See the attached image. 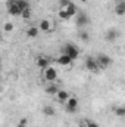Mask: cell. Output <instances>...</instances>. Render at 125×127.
I'll return each mask as SVG.
<instances>
[{
  "label": "cell",
  "instance_id": "obj_1",
  "mask_svg": "<svg viewBox=\"0 0 125 127\" xmlns=\"http://www.w3.org/2000/svg\"><path fill=\"white\" fill-rule=\"evenodd\" d=\"M62 53L63 55H66V56H69L72 61L78 59V56H80V50H78V47H77L75 44H72V43H66V44L63 46Z\"/></svg>",
  "mask_w": 125,
  "mask_h": 127
},
{
  "label": "cell",
  "instance_id": "obj_2",
  "mask_svg": "<svg viewBox=\"0 0 125 127\" xmlns=\"http://www.w3.org/2000/svg\"><path fill=\"white\" fill-rule=\"evenodd\" d=\"M78 106H80V102H78V97L75 96H69L65 102V108H66V112L69 114H74L78 111Z\"/></svg>",
  "mask_w": 125,
  "mask_h": 127
},
{
  "label": "cell",
  "instance_id": "obj_3",
  "mask_svg": "<svg viewBox=\"0 0 125 127\" xmlns=\"http://www.w3.org/2000/svg\"><path fill=\"white\" fill-rule=\"evenodd\" d=\"M96 62L99 65V68H109L110 65H112V58L110 56H107V55H104V53H100L97 58H96Z\"/></svg>",
  "mask_w": 125,
  "mask_h": 127
},
{
  "label": "cell",
  "instance_id": "obj_4",
  "mask_svg": "<svg viewBox=\"0 0 125 127\" xmlns=\"http://www.w3.org/2000/svg\"><path fill=\"white\" fill-rule=\"evenodd\" d=\"M43 75L49 83H55L56 78H58V71L53 66H47L46 69H43Z\"/></svg>",
  "mask_w": 125,
  "mask_h": 127
},
{
  "label": "cell",
  "instance_id": "obj_5",
  "mask_svg": "<svg viewBox=\"0 0 125 127\" xmlns=\"http://www.w3.org/2000/svg\"><path fill=\"white\" fill-rule=\"evenodd\" d=\"M78 16H77V19H75V25L78 27V28H84L85 25H88L90 24V18H88V15L87 13H77Z\"/></svg>",
  "mask_w": 125,
  "mask_h": 127
},
{
  "label": "cell",
  "instance_id": "obj_6",
  "mask_svg": "<svg viewBox=\"0 0 125 127\" xmlns=\"http://www.w3.org/2000/svg\"><path fill=\"white\" fill-rule=\"evenodd\" d=\"M6 7H7V13H9V15H13V16H19V15H21V10H19V7L16 6L15 0H9V1L6 3Z\"/></svg>",
  "mask_w": 125,
  "mask_h": 127
},
{
  "label": "cell",
  "instance_id": "obj_7",
  "mask_svg": "<svg viewBox=\"0 0 125 127\" xmlns=\"http://www.w3.org/2000/svg\"><path fill=\"white\" fill-rule=\"evenodd\" d=\"M119 37V31L116 28H109L107 32H106V41L107 43H115Z\"/></svg>",
  "mask_w": 125,
  "mask_h": 127
},
{
  "label": "cell",
  "instance_id": "obj_8",
  "mask_svg": "<svg viewBox=\"0 0 125 127\" xmlns=\"http://www.w3.org/2000/svg\"><path fill=\"white\" fill-rule=\"evenodd\" d=\"M85 68H87L90 72H97V71L100 69L94 58H87V59H85Z\"/></svg>",
  "mask_w": 125,
  "mask_h": 127
},
{
  "label": "cell",
  "instance_id": "obj_9",
  "mask_svg": "<svg viewBox=\"0 0 125 127\" xmlns=\"http://www.w3.org/2000/svg\"><path fill=\"white\" fill-rule=\"evenodd\" d=\"M35 65H37L40 69H46L47 66H50V61H49V58H46V56H38L37 61H35Z\"/></svg>",
  "mask_w": 125,
  "mask_h": 127
},
{
  "label": "cell",
  "instance_id": "obj_10",
  "mask_svg": "<svg viewBox=\"0 0 125 127\" xmlns=\"http://www.w3.org/2000/svg\"><path fill=\"white\" fill-rule=\"evenodd\" d=\"M63 10L69 15V18L77 16V13H78V7H77V6H75V3H72V1H71L68 6H65V7H63Z\"/></svg>",
  "mask_w": 125,
  "mask_h": 127
},
{
  "label": "cell",
  "instance_id": "obj_11",
  "mask_svg": "<svg viewBox=\"0 0 125 127\" xmlns=\"http://www.w3.org/2000/svg\"><path fill=\"white\" fill-rule=\"evenodd\" d=\"M56 62L59 64V65H62V66H68V65H71V64L74 62L69 56H66V55H63L61 53L59 56H58V59H56Z\"/></svg>",
  "mask_w": 125,
  "mask_h": 127
},
{
  "label": "cell",
  "instance_id": "obj_12",
  "mask_svg": "<svg viewBox=\"0 0 125 127\" xmlns=\"http://www.w3.org/2000/svg\"><path fill=\"white\" fill-rule=\"evenodd\" d=\"M38 30H41V31H44V32L50 31L52 30V22L49 19H41L40 24H38Z\"/></svg>",
  "mask_w": 125,
  "mask_h": 127
},
{
  "label": "cell",
  "instance_id": "obj_13",
  "mask_svg": "<svg viewBox=\"0 0 125 127\" xmlns=\"http://www.w3.org/2000/svg\"><path fill=\"white\" fill-rule=\"evenodd\" d=\"M115 13L119 15V16H122L125 13V1L124 0H119V1L115 4Z\"/></svg>",
  "mask_w": 125,
  "mask_h": 127
},
{
  "label": "cell",
  "instance_id": "obj_14",
  "mask_svg": "<svg viewBox=\"0 0 125 127\" xmlns=\"http://www.w3.org/2000/svg\"><path fill=\"white\" fill-rule=\"evenodd\" d=\"M58 90H59V87H58L56 83H50V84L46 87V93H47V95H53L55 96L56 93H58Z\"/></svg>",
  "mask_w": 125,
  "mask_h": 127
},
{
  "label": "cell",
  "instance_id": "obj_15",
  "mask_svg": "<svg viewBox=\"0 0 125 127\" xmlns=\"http://www.w3.org/2000/svg\"><path fill=\"white\" fill-rule=\"evenodd\" d=\"M69 93L66 92V90H58V93H56V99L59 100V102H66V99L69 97Z\"/></svg>",
  "mask_w": 125,
  "mask_h": 127
},
{
  "label": "cell",
  "instance_id": "obj_16",
  "mask_svg": "<svg viewBox=\"0 0 125 127\" xmlns=\"http://www.w3.org/2000/svg\"><path fill=\"white\" fill-rule=\"evenodd\" d=\"M38 31H40V30H38V28H37V27H28V28H27V35H28V37H30V38H34V37H37V35H38Z\"/></svg>",
  "mask_w": 125,
  "mask_h": 127
},
{
  "label": "cell",
  "instance_id": "obj_17",
  "mask_svg": "<svg viewBox=\"0 0 125 127\" xmlns=\"http://www.w3.org/2000/svg\"><path fill=\"white\" fill-rule=\"evenodd\" d=\"M43 114L44 115H47V117H53L55 115V108L53 106H50V105H46V106H43Z\"/></svg>",
  "mask_w": 125,
  "mask_h": 127
},
{
  "label": "cell",
  "instance_id": "obj_18",
  "mask_svg": "<svg viewBox=\"0 0 125 127\" xmlns=\"http://www.w3.org/2000/svg\"><path fill=\"white\" fill-rule=\"evenodd\" d=\"M15 3H16V6L19 7V10H21V12H22L24 9L30 7V1H28V0H15Z\"/></svg>",
  "mask_w": 125,
  "mask_h": 127
},
{
  "label": "cell",
  "instance_id": "obj_19",
  "mask_svg": "<svg viewBox=\"0 0 125 127\" xmlns=\"http://www.w3.org/2000/svg\"><path fill=\"white\" fill-rule=\"evenodd\" d=\"M31 15H32V10H31V6H30V7L24 9V10L21 12V15H19V16H22L24 19H30V18H31Z\"/></svg>",
  "mask_w": 125,
  "mask_h": 127
},
{
  "label": "cell",
  "instance_id": "obj_20",
  "mask_svg": "<svg viewBox=\"0 0 125 127\" xmlns=\"http://www.w3.org/2000/svg\"><path fill=\"white\" fill-rule=\"evenodd\" d=\"M78 37H80V40H83V41H90V34L87 31H80Z\"/></svg>",
  "mask_w": 125,
  "mask_h": 127
},
{
  "label": "cell",
  "instance_id": "obj_21",
  "mask_svg": "<svg viewBox=\"0 0 125 127\" xmlns=\"http://www.w3.org/2000/svg\"><path fill=\"white\" fill-rule=\"evenodd\" d=\"M115 114H116L118 117H124L125 115V108L124 106H118V108L115 109Z\"/></svg>",
  "mask_w": 125,
  "mask_h": 127
},
{
  "label": "cell",
  "instance_id": "obj_22",
  "mask_svg": "<svg viewBox=\"0 0 125 127\" xmlns=\"http://www.w3.org/2000/svg\"><path fill=\"white\" fill-rule=\"evenodd\" d=\"M3 28H4V31L12 32V31H13V24H12V22H6V24L3 25Z\"/></svg>",
  "mask_w": 125,
  "mask_h": 127
},
{
  "label": "cell",
  "instance_id": "obj_23",
  "mask_svg": "<svg viewBox=\"0 0 125 127\" xmlns=\"http://www.w3.org/2000/svg\"><path fill=\"white\" fill-rule=\"evenodd\" d=\"M59 18H61V19H69V15H68L63 9H61V10H59Z\"/></svg>",
  "mask_w": 125,
  "mask_h": 127
},
{
  "label": "cell",
  "instance_id": "obj_24",
  "mask_svg": "<svg viewBox=\"0 0 125 127\" xmlns=\"http://www.w3.org/2000/svg\"><path fill=\"white\" fill-rule=\"evenodd\" d=\"M85 127H100L96 121H91V120H88V121H85Z\"/></svg>",
  "mask_w": 125,
  "mask_h": 127
},
{
  "label": "cell",
  "instance_id": "obj_25",
  "mask_svg": "<svg viewBox=\"0 0 125 127\" xmlns=\"http://www.w3.org/2000/svg\"><path fill=\"white\" fill-rule=\"evenodd\" d=\"M71 3V0H59V6H61V9H63L65 6H68Z\"/></svg>",
  "mask_w": 125,
  "mask_h": 127
},
{
  "label": "cell",
  "instance_id": "obj_26",
  "mask_svg": "<svg viewBox=\"0 0 125 127\" xmlns=\"http://www.w3.org/2000/svg\"><path fill=\"white\" fill-rule=\"evenodd\" d=\"M19 124H24V126H25V124H27V118H21V120H19Z\"/></svg>",
  "mask_w": 125,
  "mask_h": 127
},
{
  "label": "cell",
  "instance_id": "obj_27",
  "mask_svg": "<svg viewBox=\"0 0 125 127\" xmlns=\"http://www.w3.org/2000/svg\"><path fill=\"white\" fill-rule=\"evenodd\" d=\"M16 127H25V126H24V124H18Z\"/></svg>",
  "mask_w": 125,
  "mask_h": 127
},
{
  "label": "cell",
  "instance_id": "obj_28",
  "mask_svg": "<svg viewBox=\"0 0 125 127\" xmlns=\"http://www.w3.org/2000/svg\"><path fill=\"white\" fill-rule=\"evenodd\" d=\"M0 72H1V62H0Z\"/></svg>",
  "mask_w": 125,
  "mask_h": 127
},
{
  "label": "cell",
  "instance_id": "obj_29",
  "mask_svg": "<svg viewBox=\"0 0 125 127\" xmlns=\"http://www.w3.org/2000/svg\"><path fill=\"white\" fill-rule=\"evenodd\" d=\"M0 41H1V34H0Z\"/></svg>",
  "mask_w": 125,
  "mask_h": 127
}]
</instances>
